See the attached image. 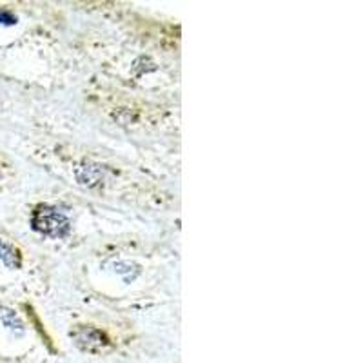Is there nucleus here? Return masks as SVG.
Returning <instances> with one entry per match:
<instances>
[{"instance_id":"nucleus-3","label":"nucleus","mask_w":363,"mask_h":363,"mask_svg":"<svg viewBox=\"0 0 363 363\" xmlns=\"http://www.w3.org/2000/svg\"><path fill=\"white\" fill-rule=\"evenodd\" d=\"M77 180H79L82 186L87 187L99 186L100 182H102V169H100V165H80L79 169H77Z\"/></svg>"},{"instance_id":"nucleus-2","label":"nucleus","mask_w":363,"mask_h":363,"mask_svg":"<svg viewBox=\"0 0 363 363\" xmlns=\"http://www.w3.org/2000/svg\"><path fill=\"white\" fill-rule=\"evenodd\" d=\"M74 343L79 345V349L86 352H99L102 347L108 345V338L104 333H100L95 327H79V329L71 333Z\"/></svg>"},{"instance_id":"nucleus-1","label":"nucleus","mask_w":363,"mask_h":363,"mask_svg":"<svg viewBox=\"0 0 363 363\" xmlns=\"http://www.w3.org/2000/svg\"><path fill=\"white\" fill-rule=\"evenodd\" d=\"M31 223H33L35 231L51 236V238H62L71 229L69 218L66 216V213L51 206H38L33 211Z\"/></svg>"},{"instance_id":"nucleus-6","label":"nucleus","mask_w":363,"mask_h":363,"mask_svg":"<svg viewBox=\"0 0 363 363\" xmlns=\"http://www.w3.org/2000/svg\"><path fill=\"white\" fill-rule=\"evenodd\" d=\"M0 24L2 26H15L17 24V17L13 13L6 11V9H0Z\"/></svg>"},{"instance_id":"nucleus-5","label":"nucleus","mask_w":363,"mask_h":363,"mask_svg":"<svg viewBox=\"0 0 363 363\" xmlns=\"http://www.w3.org/2000/svg\"><path fill=\"white\" fill-rule=\"evenodd\" d=\"M0 322H2L4 327H8L9 330L17 333V335H22V333H24V323L21 322V318L13 313V311L0 309Z\"/></svg>"},{"instance_id":"nucleus-4","label":"nucleus","mask_w":363,"mask_h":363,"mask_svg":"<svg viewBox=\"0 0 363 363\" xmlns=\"http://www.w3.org/2000/svg\"><path fill=\"white\" fill-rule=\"evenodd\" d=\"M0 260L9 267H21V255H18L17 249L6 244L4 240H0Z\"/></svg>"}]
</instances>
